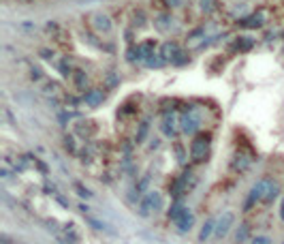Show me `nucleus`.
Returning <instances> with one entry per match:
<instances>
[{"label": "nucleus", "instance_id": "obj_12", "mask_svg": "<svg viewBox=\"0 0 284 244\" xmlns=\"http://www.w3.org/2000/svg\"><path fill=\"white\" fill-rule=\"evenodd\" d=\"M201 6L205 11H212L214 9V0H201Z\"/></svg>", "mask_w": 284, "mask_h": 244}, {"label": "nucleus", "instance_id": "obj_3", "mask_svg": "<svg viewBox=\"0 0 284 244\" xmlns=\"http://www.w3.org/2000/svg\"><path fill=\"white\" fill-rule=\"evenodd\" d=\"M180 126H182V131L184 133H188V135H193L197 128H199V118L193 116V114H184V116L180 118Z\"/></svg>", "mask_w": 284, "mask_h": 244}, {"label": "nucleus", "instance_id": "obj_10", "mask_svg": "<svg viewBox=\"0 0 284 244\" xmlns=\"http://www.w3.org/2000/svg\"><path fill=\"white\" fill-rule=\"evenodd\" d=\"M156 26H158L160 30H165V28H169V26H171V17H167V15L158 17V19H156Z\"/></svg>", "mask_w": 284, "mask_h": 244}, {"label": "nucleus", "instance_id": "obj_1", "mask_svg": "<svg viewBox=\"0 0 284 244\" xmlns=\"http://www.w3.org/2000/svg\"><path fill=\"white\" fill-rule=\"evenodd\" d=\"M210 156V139L205 137V135H199V137L193 139V143H190V159H193V163H205Z\"/></svg>", "mask_w": 284, "mask_h": 244}, {"label": "nucleus", "instance_id": "obj_2", "mask_svg": "<svg viewBox=\"0 0 284 244\" xmlns=\"http://www.w3.org/2000/svg\"><path fill=\"white\" fill-rule=\"evenodd\" d=\"M158 208H160V195H158V193H150V195L139 204V212L147 217V214H152V212L158 210Z\"/></svg>", "mask_w": 284, "mask_h": 244}, {"label": "nucleus", "instance_id": "obj_8", "mask_svg": "<svg viewBox=\"0 0 284 244\" xmlns=\"http://www.w3.org/2000/svg\"><path fill=\"white\" fill-rule=\"evenodd\" d=\"M162 133L169 135V137L175 133V120H173V116H167L165 118V122H162Z\"/></svg>", "mask_w": 284, "mask_h": 244}, {"label": "nucleus", "instance_id": "obj_7", "mask_svg": "<svg viewBox=\"0 0 284 244\" xmlns=\"http://www.w3.org/2000/svg\"><path fill=\"white\" fill-rule=\"evenodd\" d=\"M94 26L98 28V30H105V32H109L111 30V21H109V17L107 15H94Z\"/></svg>", "mask_w": 284, "mask_h": 244}, {"label": "nucleus", "instance_id": "obj_14", "mask_svg": "<svg viewBox=\"0 0 284 244\" xmlns=\"http://www.w3.org/2000/svg\"><path fill=\"white\" fill-rule=\"evenodd\" d=\"M246 232H248V229L246 227H241V232H237V240L241 242V240H244V236H246Z\"/></svg>", "mask_w": 284, "mask_h": 244}, {"label": "nucleus", "instance_id": "obj_4", "mask_svg": "<svg viewBox=\"0 0 284 244\" xmlns=\"http://www.w3.org/2000/svg\"><path fill=\"white\" fill-rule=\"evenodd\" d=\"M231 223H233V214H231V212H226L224 217H220L218 223H216V236H220V238H222V236H226Z\"/></svg>", "mask_w": 284, "mask_h": 244}, {"label": "nucleus", "instance_id": "obj_9", "mask_svg": "<svg viewBox=\"0 0 284 244\" xmlns=\"http://www.w3.org/2000/svg\"><path fill=\"white\" fill-rule=\"evenodd\" d=\"M86 101L90 103V105H98L103 101V92L101 90H90L88 95H86Z\"/></svg>", "mask_w": 284, "mask_h": 244}, {"label": "nucleus", "instance_id": "obj_17", "mask_svg": "<svg viewBox=\"0 0 284 244\" xmlns=\"http://www.w3.org/2000/svg\"><path fill=\"white\" fill-rule=\"evenodd\" d=\"M280 212H282V219H284V204H282V208H280Z\"/></svg>", "mask_w": 284, "mask_h": 244}, {"label": "nucleus", "instance_id": "obj_11", "mask_svg": "<svg viewBox=\"0 0 284 244\" xmlns=\"http://www.w3.org/2000/svg\"><path fill=\"white\" fill-rule=\"evenodd\" d=\"M212 229H214V221H210V223H208V225H205V227H203V232H201V238H208V236H210V232H212Z\"/></svg>", "mask_w": 284, "mask_h": 244}, {"label": "nucleus", "instance_id": "obj_6", "mask_svg": "<svg viewBox=\"0 0 284 244\" xmlns=\"http://www.w3.org/2000/svg\"><path fill=\"white\" fill-rule=\"evenodd\" d=\"M175 223H177V227H180V229H184V232H186V229L193 227V214H190L188 210H184Z\"/></svg>", "mask_w": 284, "mask_h": 244}, {"label": "nucleus", "instance_id": "obj_16", "mask_svg": "<svg viewBox=\"0 0 284 244\" xmlns=\"http://www.w3.org/2000/svg\"><path fill=\"white\" fill-rule=\"evenodd\" d=\"M252 244H269V240H267V238H257Z\"/></svg>", "mask_w": 284, "mask_h": 244}, {"label": "nucleus", "instance_id": "obj_5", "mask_svg": "<svg viewBox=\"0 0 284 244\" xmlns=\"http://www.w3.org/2000/svg\"><path fill=\"white\" fill-rule=\"evenodd\" d=\"M69 77H71V82H73L77 88H86V86H88V77H86L83 71H71Z\"/></svg>", "mask_w": 284, "mask_h": 244}, {"label": "nucleus", "instance_id": "obj_15", "mask_svg": "<svg viewBox=\"0 0 284 244\" xmlns=\"http://www.w3.org/2000/svg\"><path fill=\"white\" fill-rule=\"evenodd\" d=\"M167 2H169V4H171V6H180V4L184 2V0H167Z\"/></svg>", "mask_w": 284, "mask_h": 244}, {"label": "nucleus", "instance_id": "obj_13", "mask_svg": "<svg viewBox=\"0 0 284 244\" xmlns=\"http://www.w3.org/2000/svg\"><path fill=\"white\" fill-rule=\"evenodd\" d=\"M145 133H147V122H143V124H141V128H139V137H137V139H139V141L145 139Z\"/></svg>", "mask_w": 284, "mask_h": 244}]
</instances>
